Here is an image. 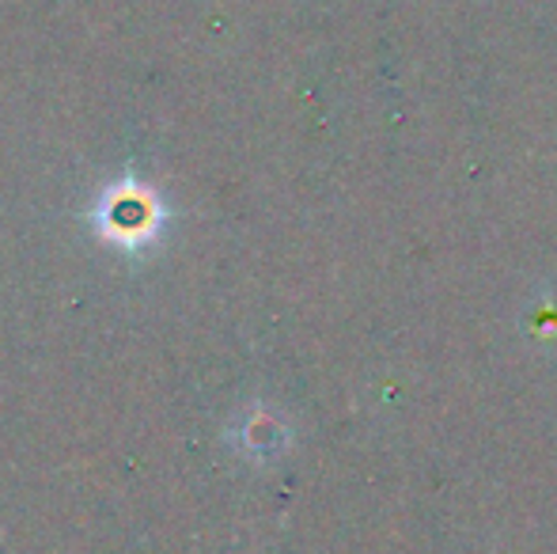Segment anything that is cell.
Returning <instances> with one entry per match:
<instances>
[{"label": "cell", "instance_id": "obj_1", "mask_svg": "<svg viewBox=\"0 0 557 554\" xmlns=\"http://www.w3.org/2000/svg\"><path fill=\"white\" fill-rule=\"evenodd\" d=\"M99 217H103L107 236H114L117 244H140L145 236H152L156 221H160V209L137 186H122V190H111V198L99 209Z\"/></svg>", "mask_w": 557, "mask_h": 554}]
</instances>
